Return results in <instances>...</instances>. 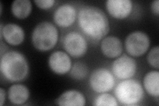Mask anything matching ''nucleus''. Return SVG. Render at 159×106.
Returning a JSON list of instances; mask_svg holds the SVG:
<instances>
[{
    "label": "nucleus",
    "mask_w": 159,
    "mask_h": 106,
    "mask_svg": "<svg viewBox=\"0 0 159 106\" xmlns=\"http://www.w3.org/2000/svg\"><path fill=\"white\" fill-rule=\"evenodd\" d=\"M88 74V68L86 64L82 62H76L72 66L70 70V76L76 80H82L85 78Z\"/></svg>",
    "instance_id": "nucleus-18"
},
{
    "label": "nucleus",
    "mask_w": 159,
    "mask_h": 106,
    "mask_svg": "<svg viewBox=\"0 0 159 106\" xmlns=\"http://www.w3.org/2000/svg\"><path fill=\"white\" fill-rule=\"evenodd\" d=\"M55 102L61 106H84L86 105V98L79 91L69 90L60 95Z\"/></svg>",
    "instance_id": "nucleus-14"
},
{
    "label": "nucleus",
    "mask_w": 159,
    "mask_h": 106,
    "mask_svg": "<svg viewBox=\"0 0 159 106\" xmlns=\"http://www.w3.org/2000/svg\"><path fill=\"white\" fill-rule=\"evenodd\" d=\"M8 99L15 105H23L27 102L30 93L28 88L23 84H14L8 89Z\"/></svg>",
    "instance_id": "nucleus-15"
},
{
    "label": "nucleus",
    "mask_w": 159,
    "mask_h": 106,
    "mask_svg": "<svg viewBox=\"0 0 159 106\" xmlns=\"http://www.w3.org/2000/svg\"><path fill=\"white\" fill-rule=\"evenodd\" d=\"M77 16L76 9L70 3L59 6L54 13V21L61 27H68L74 23Z\"/></svg>",
    "instance_id": "nucleus-11"
},
{
    "label": "nucleus",
    "mask_w": 159,
    "mask_h": 106,
    "mask_svg": "<svg viewBox=\"0 0 159 106\" xmlns=\"http://www.w3.org/2000/svg\"><path fill=\"white\" fill-rule=\"evenodd\" d=\"M0 7H1V11H0V12H1V14H2V12H3V5H2V3L0 2Z\"/></svg>",
    "instance_id": "nucleus-24"
},
{
    "label": "nucleus",
    "mask_w": 159,
    "mask_h": 106,
    "mask_svg": "<svg viewBox=\"0 0 159 106\" xmlns=\"http://www.w3.org/2000/svg\"><path fill=\"white\" fill-rule=\"evenodd\" d=\"M32 11V3L29 0H15L11 4V12L16 18H27Z\"/></svg>",
    "instance_id": "nucleus-17"
},
{
    "label": "nucleus",
    "mask_w": 159,
    "mask_h": 106,
    "mask_svg": "<svg viewBox=\"0 0 159 106\" xmlns=\"http://www.w3.org/2000/svg\"><path fill=\"white\" fill-rule=\"evenodd\" d=\"M151 40L143 31H134L126 37L125 47L126 51L131 57H141L147 52L150 47Z\"/></svg>",
    "instance_id": "nucleus-5"
},
{
    "label": "nucleus",
    "mask_w": 159,
    "mask_h": 106,
    "mask_svg": "<svg viewBox=\"0 0 159 106\" xmlns=\"http://www.w3.org/2000/svg\"><path fill=\"white\" fill-rule=\"evenodd\" d=\"M48 67L53 72L62 75L70 72L72 68V60L65 52L55 51L48 58Z\"/></svg>",
    "instance_id": "nucleus-9"
},
{
    "label": "nucleus",
    "mask_w": 159,
    "mask_h": 106,
    "mask_svg": "<svg viewBox=\"0 0 159 106\" xmlns=\"http://www.w3.org/2000/svg\"><path fill=\"white\" fill-rule=\"evenodd\" d=\"M106 7L109 15L113 17L123 19L131 14L133 3L130 0H107Z\"/></svg>",
    "instance_id": "nucleus-12"
},
{
    "label": "nucleus",
    "mask_w": 159,
    "mask_h": 106,
    "mask_svg": "<svg viewBox=\"0 0 159 106\" xmlns=\"http://www.w3.org/2000/svg\"><path fill=\"white\" fill-rule=\"evenodd\" d=\"M147 62L153 68H159V47L155 46L152 48L147 57Z\"/></svg>",
    "instance_id": "nucleus-20"
},
{
    "label": "nucleus",
    "mask_w": 159,
    "mask_h": 106,
    "mask_svg": "<svg viewBox=\"0 0 159 106\" xmlns=\"http://www.w3.org/2000/svg\"><path fill=\"white\" fill-rule=\"evenodd\" d=\"M63 46L66 53L74 58L82 57L88 50L86 39L76 31H71L64 36Z\"/></svg>",
    "instance_id": "nucleus-7"
},
{
    "label": "nucleus",
    "mask_w": 159,
    "mask_h": 106,
    "mask_svg": "<svg viewBox=\"0 0 159 106\" xmlns=\"http://www.w3.org/2000/svg\"><path fill=\"white\" fill-rule=\"evenodd\" d=\"M0 71L7 81L21 82L27 77L29 66L27 58L22 53L9 50L2 55Z\"/></svg>",
    "instance_id": "nucleus-2"
},
{
    "label": "nucleus",
    "mask_w": 159,
    "mask_h": 106,
    "mask_svg": "<svg viewBox=\"0 0 159 106\" xmlns=\"http://www.w3.org/2000/svg\"><path fill=\"white\" fill-rule=\"evenodd\" d=\"M80 29L89 39L94 41L103 39L109 31V19L101 9L94 6H85L78 14Z\"/></svg>",
    "instance_id": "nucleus-1"
},
{
    "label": "nucleus",
    "mask_w": 159,
    "mask_h": 106,
    "mask_svg": "<svg viewBox=\"0 0 159 106\" xmlns=\"http://www.w3.org/2000/svg\"><path fill=\"white\" fill-rule=\"evenodd\" d=\"M143 85L146 92L151 96H159V72L152 70L148 72L144 77Z\"/></svg>",
    "instance_id": "nucleus-16"
},
{
    "label": "nucleus",
    "mask_w": 159,
    "mask_h": 106,
    "mask_svg": "<svg viewBox=\"0 0 159 106\" xmlns=\"http://www.w3.org/2000/svg\"><path fill=\"white\" fill-rule=\"evenodd\" d=\"M101 50L104 56L109 58L119 57L123 51L121 40L115 36L104 37L101 43Z\"/></svg>",
    "instance_id": "nucleus-13"
},
{
    "label": "nucleus",
    "mask_w": 159,
    "mask_h": 106,
    "mask_svg": "<svg viewBox=\"0 0 159 106\" xmlns=\"http://www.w3.org/2000/svg\"><path fill=\"white\" fill-rule=\"evenodd\" d=\"M58 39V31L57 27L48 21L39 23L32 33V43L34 47L40 51L45 52L53 48Z\"/></svg>",
    "instance_id": "nucleus-3"
},
{
    "label": "nucleus",
    "mask_w": 159,
    "mask_h": 106,
    "mask_svg": "<svg viewBox=\"0 0 159 106\" xmlns=\"http://www.w3.org/2000/svg\"><path fill=\"white\" fill-rule=\"evenodd\" d=\"M111 70L113 74L117 78L130 79L135 76L137 72V63L131 57L122 55L113 62Z\"/></svg>",
    "instance_id": "nucleus-8"
},
{
    "label": "nucleus",
    "mask_w": 159,
    "mask_h": 106,
    "mask_svg": "<svg viewBox=\"0 0 159 106\" xmlns=\"http://www.w3.org/2000/svg\"><path fill=\"white\" fill-rule=\"evenodd\" d=\"M89 84L91 88L97 93L109 92L115 85V78L109 70L99 68L93 70L90 75Z\"/></svg>",
    "instance_id": "nucleus-6"
},
{
    "label": "nucleus",
    "mask_w": 159,
    "mask_h": 106,
    "mask_svg": "<svg viewBox=\"0 0 159 106\" xmlns=\"http://www.w3.org/2000/svg\"><path fill=\"white\" fill-rule=\"evenodd\" d=\"M93 105L96 106H117L118 103L116 98L106 92L98 95L94 100Z\"/></svg>",
    "instance_id": "nucleus-19"
},
{
    "label": "nucleus",
    "mask_w": 159,
    "mask_h": 106,
    "mask_svg": "<svg viewBox=\"0 0 159 106\" xmlns=\"http://www.w3.org/2000/svg\"><path fill=\"white\" fill-rule=\"evenodd\" d=\"M116 98L119 103L125 105H137L144 98L141 84L135 80H125L119 82L114 90Z\"/></svg>",
    "instance_id": "nucleus-4"
},
{
    "label": "nucleus",
    "mask_w": 159,
    "mask_h": 106,
    "mask_svg": "<svg viewBox=\"0 0 159 106\" xmlns=\"http://www.w3.org/2000/svg\"><path fill=\"white\" fill-rule=\"evenodd\" d=\"M34 2L40 9H48L54 6L56 1L55 0H34Z\"/></svg>",
    "instance_id": "nucleus-21"
},
{
    "label": "nucleus",
    "mask_w": 159,
    "mask_h": 106,
    "mask_svg": "<svg viewBox=\"0 0 159 106\" xmlns=\"http://www.w3.org/2000/svg\"><path fill=\"white\" fill-rule=\"evenodd\" d=\"M6 91L3 88H0V105H3L5 102H6Z\"/></svg>",
    "instance_id": "nucleus-23"
},
{
    "label": "nucleus",
    "mask_w": 159,
    "mask_h": 106,
    "mask_svg": "<svg viewBox=\"0 0 159 106\" xmlns=\"http://www.w3.org/2000/svg\"><path fill=\"white\" fill-rule=\"evenodd\" d=\"M151 9L152 12L155 14L156 16H158L159 14V1L158 0H155V1H153L151 3Z\"/></svg>",
    "instance_id": "nucleus-22"
},
{
    "label": "nucleus",
    "mask_w": 159,
    "mask_h": 106,
    "mask_svg": "<svg viewBox=\"0 0 159 106\" xmlns=\"http://www.w3.org/2000/svg\"><path fill=\"white\" fill-rule=\"evenodd\" d=\"M0 37L1 40L4 39L8 44L13 46H17L21 44L25 39V31L19 25L8 23L3 26L0 25Z\"/></svg>",
    "instance_id": "nucleus-10"
}]
</instances>
